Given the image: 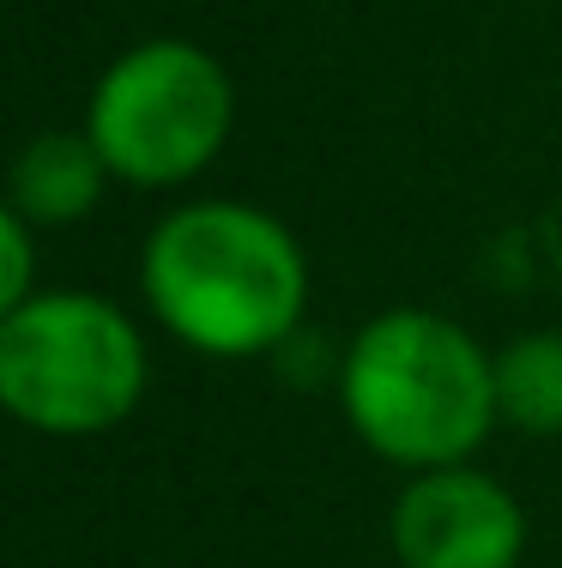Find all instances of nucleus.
I'll return each instance as SVG.
<instances>
[{
	"label": "nucleus",
	"mask_w": 562,
	"mask_h": 568,
	"mask_svg": "<svg viewBox=\"0 0 562 568\" xmlns=\"http://www.w3.org/2000/svg\"><path fill=\"white\" fill-rule=\"evenodd\" d=\"M145 296L182 345L206 357H254L303 321L309 266L278 219L231 200L182 206L145 242Z\"/></svg>",
	"instance_id": "nucleus-1"
},
{
	"label": "nucleus",
	"mask_w": 562,
	"mask_h": 568,
	"mask_svg": "<svg viewBox=\"0 0 562 568\" xmlns=\"http://www.w3.org/2000/svg\"><path fill=\"white\" fill-rule=\"evenodd\" d=\"M339 394L375 454L436 471L460 466L497 424V363L453 321L394 308L357 333Z\"/></svg>",
	"instance_id": "nucleus-2"
},
{
	"label": "nucleus",
	"mask_w": 562,
	"mask_h": 568,
	"mask_svg": "<svg viewBox=\"0 0 562 568\" xmlns=\"http://www.w3.org/2000/svg\"><path fill=\"white\" fill-rule=\"evenodd\" d=\"M145 345L103 296H31L0 321V405L43 436H98L140 405Z\"/></svg>",
	"instance_id": "nucleus-3"
},
{
	"label": "nucleus",
	"mask_w": 562,
	"mask_h": 568,
	"mask_svg": "<svg viewBox=\"0 0 562 568\" xmlns=\"http://www.w3.org/2000/svg\"><path fill=\"white\" fill-rule=\"evenodd\" d=\"M85 133L122 182H187L218 158L231 133V79L206 49L157 37V43L127 49L98 79Z\"/></svg>",
	"instance_id": "nucleus-4"
},
{
	"label": "nucleus",
	"mask_w": 562,
	"mask_h": 568,
	"mask_svg": "<svg viewBox=\"0 0 562 568\" xmlns=\"http://www.w3.org/2000/svg\"><path fill=\"white\" fill-rule=\"evenodd\" d=\"M520 545V503L484 471L436 466L394 503V550L406 568H514Z\"/></svg>",
	"instance_id": "nucleus-5"
},
{
	"label": "nucleus",
	"mask_w": 562,
	"mask_h": 568,
	"mask_svg": "<svg viewBox=\"0 0 562 568\" xmlns=\"http://www.w3.org/2000/svg\"><path fill=\"white\" fill-rule=\"evenodd\" d=\"M110 175L91 133H37L12 158V206L31 224H73L98 206Z\"/></svg>",
	"instance_id": "nucleus-6"
},
{
	"label": "nucleus",
	"mask_w": 562,
	"mask_h": 568,
	"mask_svg": "<svg viewBox=\"0 0 562 568\" xmlns=\"http://www.w3.org/2000/svg\"><path fill=\"white\" fill-rule=\"evenodd\" d=\"M497 412L527 436L562 429V333H527L497 357Z\"/></svg>",
	"instance_id": "nucleus-7"
},
{
	"label": "nucleus",
	"mask_w": 562,
	"mask_h": 568,
	"mask_svg": "<svg viewBox=\"0 0 562 568\" xmlns=\"http://www.w3.org/2000/svg\"><path fill=\"white\" fill-rule=\"evenodd\" d=\"M19 303H31V236H24L19 206L0 200V321Z\"/></svg>",
	"instance_id": "nucleus-8"
}]
</instances>
